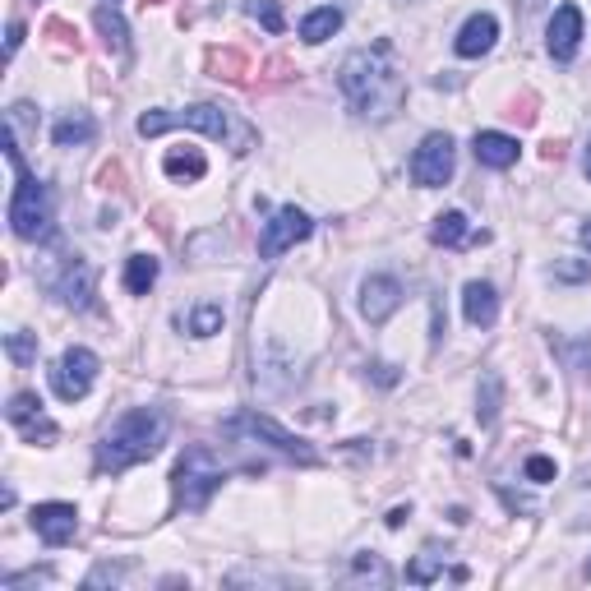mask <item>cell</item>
<instances>
[{
	"label": "cell",
	"instance_id": "cell-11",
	"mask_svg": "<svg viewBox=\"0 0 591 591\" xmlns=\"http://www.w3.org/2000/svg\"><path fill=\"white\" fill-rule=\"evenodd\" d=\"M314 231V222H310V213H301L296 204H287V208H278L273 218L264 222V236H259V259H278L282 250H291V245H301L305 236Z\"/></svg>",
	"mask_w": 591,
	"mask_h": 591
},
{
	"label": "cell",
	"instance_id": "cell-40",
	"mask_svg": "<svg viewBox=\"0 0 591 591\" xmlns=\"http://www.w3.org/2000/svg\"><path fill=\"white\" fill-rule=\"evenodd\" d=\"M370 374H374V379H379L384 388L398 384V370H393V365H384V361H374V365H370Z\"/></svg>",
	"mask_w": 591,
	"mask_h": 591
},
{
	"label": "cell",
	"instance_id": "cell-48",
	"mask_svg": "<svg viewBox=\"0 0 591 591\" xmlns=\"http://www.w3.org/2000/svg\"><path fill=\"white\" fill-rule=\"evenodd\" d=\"M587 578H591V564H587Z\"/></svg>",
	"mask_w": 591,
	"mask_h": 591
},
{
	"label": "cell",
	"instance_id": "cell-16",
	"mask_svg": "<svg viewBox=\"0 0 591 591\" xmlns=\"http://www.w3.org/2000/svg\"><path fill=\"white\" fill-rule=\"evenodd\" d=\"M495 37H499L495 14H471L467 24H462L458 42H453V51H458L462 61H476V56H485V51L495 47Z\"/></svg>",
	"mask_w": 591,
	"mask_h": 591
},
{
	"label": "cell",
	"instance_id": "cell-7",
	"mask_svg": "<svg viewBox=\"0 0 591 591\" xmlns=\"http://www.w3.org/2000/svg\"><path fill=\"white\" fill-rule=\"evenodd\" d=\"M227 435H250V439H264V444H273L278 453H287V458L305 462V467H314L319 462V453H314L310 444H305L301 435H291V430H282L273 416H259V411H241V416H231L227 425H222Z\"/></svg>",
	"mask_w": 591,
	"mask_h": 591
},
{
	"label": "cell",
	"instance_id": "cell-1",
	"mask_svg": "<svg viewBox=\"0 0 591 591\" xmlns=\"http://www.w3.org/2000/svg\"><path fill=\"white\" fill-rule=\"evenodd\" d=\"M338 88L351 102V111L365 116V121H388L407 102V79L393 65V47L388 42L351 51L347 61L338 65Z\"/></svg>",
	"mask_w": 591,
	"mask_h": 591
},
{
	"label": "cell",
	"instance_id": "cell-22",
	"mask_svg": "<svg viewBox=\"0 0 591 591\" xmlns=\"http://www.w3.org/2000/svg\"><path fill=\"white\" fill-rule=\"evenodd\" d=\"M93 134H97L93 116H88V111H70V116L56 121L51 139H56V148H74V144H93Z\"/></svg>",
	"mask_w": 591,
	"mask_h": 591
},
{
	"label": "cell",
	"instance_id": "cell-9",
	"mask_svg": "<svg viewBox=\"0 0 591 591\" xmlns=\"http://www.w3.org/2000/svg\"><path fill=\"white\" fill-rule=\"evenodd\" d=\"M93 379H97V356L88 347H70L51 370V388H56L61 402H84Z\"/></svg>",
	"mask_w": 591,
	"mask_h": 591
},
{
	"label": "cell",
	"instance_id": "cell-38",
	"mask_svg": "<svg viewBox=\"0 0 591 591\" xmlns=\"http://www.w3.org/2000/svg\"><path fill=\"white\" fill-rule=\"evenodd\" d=\"M587 278V264L573 259V264H555V282H582Z\"/></svg>",
	"mask_w": 591,
	"mask_h": 591
},
{
	"label": "cell",
	"instance_id": "cell-35",
	"mask_svg": "<svg viewBox=\"0 0 591 591\" xmlns=\"http://www.w3.org/2000/svg\"><path fill=\"white\" fill-rule=\"evenodd\" d=\"M527 481H536V485H545V481H555V462L550 458H527Z\"/></svg>",
	"mask_w": 591,
	"mask_h": 591
},
{
	"label": "cell",
	"instance_id": "cell-41",
	"mask_svg": "<svg viewBox=\"0 0 591 591\" xmlns=\"http://www.w3.org/2000/svg\"><path fill=\"white\" fill-rule=\"evenodd\" d=\"M19 42H24V24L14 19V24H10V37H5V56H14V51H19Z\"/></svg>",
	"mask_w": 591,
	"mask_h": 591
},
{
	"label": "cell",
	"instance_id": "cell-39",
	"mask_svg": "<svg viewBox=\"0 0 591 591\" xmlns=\"http://www.w3.org/2000/svg\"><path fill=\"white\" fill-rule=\"evenodd\" d=\"M264 79H268V84H282V79H291V61H282V56H278V61H268Z\"/></svg>",
	"mask_w": 591,
	"mask_h": 591
},
{
	"label": "cell",
	"instance_id": "cell-18",
	"mask_svg": "<svg viewBox=\"0 0 591 591\" xmlns=\"http://www.w3.org/2000/svg\"><path fill=\"white\" fill-rule=\"evenodd\" d=\"M93 24H97V33H102V42H107V51H116L121 61H130V24H125V14L102 0L93 10Z\"/></svg>",
	"mask_w": 591,
	"mask_h": 591
},
{
	"label": "cell",
	"instance_id": "cell-27",
	"mask_svg": "<svg viewBox=\"0 0 591 591\" xmlns=\"http://www.w3.org/2000/svg\"><path fill=\"white\" fill-rule=\"evenodd\" d=\"M550 347L564 351V361L573 374H591V338H578V342H559L555 333H550Z\"/></svg>",
	"mask_w": 591,
	"mask_h": 591
},
{
	"label": "cell",
	"instance_id": "cell-3",
	"mask_svg": "<svg viewBox=\"0 0 591 591\" xmlns=\"http://www.w3.org/2000/svg\"><path fill=\"white\" fill-rule=\"evenodd\" d=\"M5 162H10V171H14L10 231L19 236V241H51V231H56V199H51V185L28 176L19 139H14L10 130H5Z\"/></svg>",
	"mask_w": 591,
	"mask_h": 591
},
{
	"label": "cell",
	"instance_id": "cell-10",
	"mask_svg": "<svg viewBox=\"0 0 591 591\" xmlns=\"http://www.w3.org/2000/svg\"><path fill=\"white\" fill-rule=\"evenodd\" d=\"M5 421L19 430L24 444H42V448H47V444L61 439V430H56V421L42 411V398H37V393H14L10 407H5Z\"/></svg>",
	"mask_w": 591,
	"mask_h": 591
},
{
	"label": "cell",
	"instance_id": "cell-15",
	"mask_svg": "<svg viewBox=\"0 0 591 591\" xmlns=\"http://www.w3.org/2000/svg\"><path fill=\"white\" fill-rule=\"evenodd\" d=\"M471 153H476V162L481 167H495V171H508L513 162H518V139L513 134H499V130H476V139H471Z\"/></svg>",
	"mask_w": 591,
	"mask_h": 591
},
{
	"label": "cell",
	"instance_id": "cell-6",
	"mask_svg": "<svg viewBox=\"0 0 591 591\" xmlns=\"http://www.w3.org/2000/svg\"><path fill=\"white\" fill-rule=\"evenodd\" d=\"M37 282H42L61 305H70V310H88V305H93L97 273H93L88 259H79V254H56V264H42Z\"/></svg>",
	"mask_w": 591,
	"mask_h": 591
},
{
	"label": "cell",
	"instance_id": "cell-23",
	"mask_svg": "<svg viewBox=\"0 0 591 591\" xmlns=\"http://www.w3.org/2000/svg\"><path fill=\"white\" fill-rule=\"evenodd\" d=\"M342 28V10L338 5H319V10H310L301 19V37L310 42V47H319V42H328V37Z\"/></svg>",
	"mask_w": 591,
	"mask_h": 591
},
{
	"label": "cell",
	"instance_id": "cell-34",
	"mask_svg": "<svg viewBox=\"0 0 591 591\" xmlns=\"http://www.w3.org/2000/svg\"><path fill=\"white\" fill-rule=\"evenodd\" d=\"M51 568H28V573H10V578L0 582L5 591H19V587H33V582H47Z\"/></svg>",
	"mask_w": 591,
	"mask_h": 591
},
{
	"label": "cell",
	"instance_id": "cell-44",
	"mask_svg": "<svg viewBox=\"0 0 591 591\" xmlns=\"http://www.w3.org/2000/svg\"><path fill=\"white\" fill-rule=\"evenodd\" d=\"M578 241H582V250L591 254V218H587V222H582V227H578Z\"/></svg>",
	"mask_w": 591,
	"mask_h": 591
},
{
	"label": "cell",
	"instance_id": "cell-12",
	"mask_svg": "<svg viewBox=\"0 0 591 591\" xmlns=\"http://www.w3.org/2000/svg\"><path fill=\"white\" fill-rule=\"evenodd\" d=\"M402 305V282L398 278H388V273H374V278L361 282V314L370 319L374 328L388 324L393 314H398Z\"/></svg>",
	"mask_w": 591,
	"mask_h": 591
},
{
	"label": "cell",
	"instance_id": "cell-30",
	"mask_svg": "<svg viewBox=\"0 0 591 591\" xmlns=\"http://www.w3.org/2000/svg\"><path fill=\"white\" fill-rule=\"evenodd\" d=\"M5 351H10L14 365H33L37 361V333H24V328L10 333V338H5Z\"/></svg>",
	"mask_w": 591,
	"mask_h": 591
},
{
	"label": "cell",
	"instance_id": "cell-8",
	"mask_svg": "<svg viewBox=\"0 0 591 591\" xmlns=\"http://www.w3.org/2000/svg\"><path fill=\"white\" fill-rule=\"evenodd\" d=\"M453 167H458V148L448 134H425L421 148L411 153V181L425 185V190H439V185L453 181Z\"/></svg>",
	"mask_w": 591,
	"mask_h": 591
},
{
	"label": "cell",
	"instance_id": "cell-31",
	"mask_svg": "<svg viewBox=\"0 0 591 591\" xmlns=\"http://www.w3.org/2000/svg\"><path fill=\"white\" fill-rule=\"evenodd\" d=\"M125 573H130V564H97L93 573L84 578V587H116V582H125Z\"/></svg>",
	"mask_w": 591,
	"mask_h": 591
},
{
	"label": "cell",
	"instance_id": "cell-42",
	"mask_svg": "<svg viewBox=\"0 0 591 591\" xmlns=\"http://www.w3.org/2000/svg\"><path fill=\"white\" fill-rule=\"evenodd\" d=\"M407 518H411V508H393V513H388L384 522H388V527H402V522H407Z\"/></svg>",
	"mask_w": 591,
	"mask_h": 591
},
{
	"label": "cell",
	"instance_id": "cell-26",
	"mask_svg": "<svg viewBox=\"0 0 591 591\" xmlns=\"http://www.w3.org/2000/svg\"><path fill=\"white\" fill-rule=\"evenodd\" d=\"M439 573H444V555H439V550H425L421 559L407 564V582H416V587H430Z\"/></svg>",
	"mask_w": 591,
	"mask_h": 591
},
{
	"label": "cell",
	"instance_id": "cell-17",
	"mask_svg": "<svg viewBox=\"0 0 591 591\" xmlns=\"http://www.w3.org/2000/svg\"><path fill=\"white\" fill-rule=\"evenodd\" d=\"M462 314L471 328H495L499 319V291L490 282H467L462 287Z\"/></svg>",
	"mask_w": 591,
	"mask_h": 591
},
{
	"label": "cell",
	"instance_id": "cell-29",
	"mask_svg": "<svg viewBox=\"0 0 591 591\" xmlns=\"http://www.w3.org/2000/svg\"><path fill=\"white\" fill-rule=\"evenodd\" d=\"M351 568H356V578H370V582H379V587L393 578V573H388V564L374 555V550H361V555H351Z\"/></svg>",
	"mask_w": 591,
	"mask_h": 591
},
{
	"label": "cell",
	"instance_id": "cell-32",
	"mask_svg": "<svg viewBox=\"0 0 591 591\" xmlns=\"http://www.w3.org/2000/svg\"><path fill=\"white\" fill-rule=\"evenodd\" d=\"M42 33H47L51 42H61L65 51H79V33H74L65 19H47V28H42Z\"/></svg>",
	"mask_w": 591,
	"mask_h": 591
},
{
	"label": "cell",
	"instance_id": "cell-4",
	"mask_svg": "<svg viewBox=\"0 0 591 591\" xmlns=\"http://www.w3.org/2000/svg\"><path fill=\"white\" fill-rule=\"evenodd\" d=\"M222 481H227V467L213 458V448L190 444L181 453V462H176V471H171V495H176V508H185V513H204L208 499L222 490Z\"/></svg>",
	"mask_w": 591,
	"mask_h": 591
},
{
	"label": "cell",
	"instance_id": "cell-33",
	"mask_svg": "<svg viewBox=\"0 0 591 591\" xmlns=\"http://www.w3.org/2000/svg\"><path fill=\"white\" fill-rule=\"evenodd\" d=\"M250 14L254 19H264L268 33H282V10L273 5V0H250Z\"/></svg>",
	"mask_w": 591,
	"mask_h": 591
},
{
	"label": "cell",
	"instance_id": "cell-47",
	"mask_svg": "<svg viewBox=\"0 0 591 591\" xmlns=\"http://www.w3.org/2000/svg\"><path fill=\"white\" fill-rule=\"evenodd\" d=\"M144 5H167V0H144Z\"/></svg>",
	"mask_w": 591,
	"mask_h": 591
},
{
	"label": "cell",
	"instance_id": "cell-43",
	"mask_svg": "<svg viewBox=\"0 0 591 591\" xmlns=\"http://www.w3.org/2000/svg\"><path fill=\"white\" fill-rule=\"evenodd\" d=\"M541 153H545V162H559V157H564V144H555V139H550Z\"/></svg>",
	"mask_w": 591,
	"mask_h": 591
},
{
	"label": "cell",
	"instance_id": "cell-14",
	"mask_svg": "<svg viewBox=\"0 0 591 591\" xmlns=\"http://www.w3.org/2000/svg\"><path fill=\"white\" fill-rule=\"evenodd\" d=\"M578 42H582V10L578 5H559L550 28H545V47L555 61H573L578 56Z\"/></svg>",
	"mask_w": 591,
	"mask_h": 591
},
{
	"label": "cell",
	"instance_id": "cell-37",
	"mask_svg": "<svg viewBox=\"0 0 591 591\" xmlns=\"http://www.w3.org/2000/svg\"><path fill=\"white\" fill-rule=\"evenodd\" d=\"M97 181L107 185V190H125V167L121 162H107V167L97 171Z\"/></svg>",
	"mask_w": 591,
	"mask_h": 591
},
{
	"label": "cell",
	"instance_id": "cell-36",
	"mask_svg": "<svg viewBox=\"0 0 591 591\" xmlns=\"http://www.w3.org/2000/svg\"><path fill=\"white\" fill-rule=\"evenodd\" d=\"M508 116H513L518 125H531V121H536V93H522L518 102H513V111H508Z\"/></svg>",
	"mask_w": 591,
	"mask_h": 591
},
{
	"label": "cell",
	"instance_id": "cell-28",
	"mask_svg": "<svg viewBox=\"0 0 591 591\" xmlns=\"http://www.w3.org/2000/svg\"><path fill=\"white\" fill-rule=\"evenodd\" d=\"M190 333L194 338H213V333H222V305H194L190 314Z\"/></svg>",
	"mask_w": 591,
	"mask_h": 591
},
{
	"label": "cell",
	"instance_id": "cell-25",
	"mask_svg": "<svg viewBox=\"0 0 591 591\" xmlns=\"http://www.w3.org/2000/svg\"><path fill=\"white\" fill-rule=\"evenodd\" d=\"M499 402H504V384H499V374H485L481 393H476V416H481V425H495Z\"/></svg>",
	"mask_w": 591,
	"mask_h": 591
},
{
	"label": "cell",
	"instance_id": "cell-21",
	"mask_svg": "<svg viewBox=\"0 0 591 591\" xmlns=\"http://www.w3.org/2000/svg\"><path fill=\"white\" fill-rule=\"evenodd\" d=\"M430 241L453 250V245H467V241H485V231L476 236V231L467 227V213H458V208H453V213H439V218H435V227H430Z\"/></svg>",
	"mask_w": 591,
	"mask_h": 591
},
{
	"label": "cell",
	"instance_id": "cell-13",
	"mask_svg": "<svg viewBox=\"0 0 591 591\" xmlns=\"http://www.w3.org/2000/svg\"><path fill=\"white\" fill-rule=\"evenodd\" d=\"M33 531L42 536L47 545H70L74 531H79V513H74V504H61V499H51V504H37L33 508Z\"/></svg>",
	"mask_w": 591,
	"mask_h": 591
},
{
	"label": "cell",
	"instance_id": "cell-45",
	"mask_svg": "<svg viewBox=\"0 0 591 591\" xmlns=\"http://www.w3.org/2000/svg\"><path fill=\"white\" fill-rule=\"evenodd\" d=\"M541 5H545V0H522V10H527V14H531V10H541Z\"/></svg>",
	"mask_w": 591,
	"mask_h": 591
},
{
	"label": "cell",
	"instance_id": "cell-19",
	"mask_svg": "<svg viewBox=\"0 0 591 591\" xmlns=\"http://www.w3.org/2000/svg\"><path fill=\"white\" fill-rule=\"evenodd\" d=\"M204 70L213 79H222V84H245L250 79V56L241 47H213L204 56Z\"/></svg>",
	"mask_w": 591,
	"mask_h": 591
},
{
	"label": "cell",
	"instance_id": "cell-24",
	"mask_svg": "<svg viewBox=\"0 0 591 591\" xmlns=\"http://www.w3.org/2000/svg\"><path fill=\"white\" fill-rule=\"evenodd\" d=\"M153 282H157V259L153 254H130V259H125V291H130V296H148Z\"/></svg>",
	"mask_w": 591,
	"mask_h": 591
},
{
	"label": "cell",
	"instance_id": "cell-2",
	"mask_svg": "<svg viewBox=\"0 0 591 591\" xmlns=\"http://www.w3.org/2000/svg\"><path fill=\"white\" fill-rule=\"evenodd\" d=\"M167 435H171V416L162 407L125 411L121 421L102 435V444H97V471L121 476V471H130V467H139V462L157 458L162 444H167Z\"/></svg>",
	"mask_w": 591,
	"mask_h": 591
},
{
	"label": "cell",
	"instance_id": "cell-46",
	"mask_svg": "<svg viewBox=\"0 0 591 591\" xmlns=\"http://www.w3.org/2000/svg\"><path fill=\"white\" fill-rule=\"evenodd\" d=\"M582 171H587V181H591V144H587V157H582Z\"/></svg>",
	"mask_w": 591,
	"mask_h": 591
},
{
	"label": "cell",
	"instance_id": "cell-5",
	"mask_svg": "<svg viewBox=\"0 0 591 591\" xmlns=\"http://www.w3.org/2000/svg\"><path fill=\"white\" fill-rule=\"evenodd\" d=\"M134 130L144 139H157L167 130H199L208 139H231V116L222 107H213V102H199V107H185V111H144Z\"/></svg>",
	"mask_w": 591,
	"mask_h": 591
},
{
	"label": "cell",
	"instance_id": "cell-20",
	"mask_svg": "<svg viewBox=\"0 0 591 591\" xmlns=\"http://www.w3.org/2000/svg\"><path fill=\"white\" fill-rule=\"evenodd\" d=\"M162 171H167L171 181H204L208 176V157L199 148H171L162 157Z\"/></svg>",
	"mask_w": 591,
	"mask_h": 591
}]
</instances>
